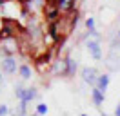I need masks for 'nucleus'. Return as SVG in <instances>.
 <instances>
[{
  "label": "nucleus",
  "instance_id": "nucleus-1",
  "mask_svg": "<svg viewBox=\"0 0 120 116\" xmlns=\"http://www.w3.org/2000/svg\"><path fill=\"white\" fill-rule=\"evenodd\" d=\"M97 76H98V71L95 67H82V80L86 83H89L91 87L97 83Z\"/></svg>",
  "mask_w": 120,
  "mask_h": 116
},
{
  "label": "nucleus",
  "instance_id": "nucleus-2",
  "mask_svg": "<svg viewBox=\"0 0 120 116\" xmlns=\"http://www.w3.org/2000/svg\"><path fill=\"white\" fill-rule=\"evenodd\" d=\"M15 22L9 20V18H4V25H2V29H0V40H6V38H13V35H15V27H11Z\"/></svg>",
  "mask_w": 120,
  "mask_h": 116
},
{
  "label": "nucleus",
  "instance_id": "nucleus-3",
  "mask_svg": "<svg viewBox=\"0 0 120 116\" xmlns=\"http://www.w3.org/2000/svg\"><path fill=\"white\" fill-rule=\"evenodd\" d=\"M55 7L58 11H66V13H71L76 7V0H56L55 2Z\"/></svg>",
  "mask_w": 120,
  "mask_h": 116
},
{
  "label": "nucleus",
  "instance_id": "nucleus-4",
  "mask_svg": "<svg viewBox=\"0 0 120 116\" xmlns=\"http://www.w3.org/2000/svg\"><path fill=\"white\" fill-rule=\"evenodd\" d=\"M2 71L6 72V74H11V72L16 71V60L11 56V54L2 60Z\"/></svg>",
  "mask_w": 120,
  "mask_h": 116
},
{
  "label": "nucleus",
  "instance_id": "nucleus-5",
  "mask_svg": "<svg viewBox=\"0 0 120 116\" xmlns=\"http://www.w3.org/2000/svg\"><path fill=\"white\" fill-rule=\"evenodd\" d=\"M86 45H87V49H89L93 60H102V49H100V44H98L97 40H89Z\"/></svg>",
  "mask_w": 120,
  "mask_h": 116
},
{
  "label": "nucleus",
  "instance_id": "nucleus-6",
  "mask_svg": "<svg viewBox=\"0 0 120 116\" xmlns=\"http://www.w3.org/2000/svg\"><path fill=\"white\" fill-rule=\"evenodd\" d=\"M76 72V62L71 56L64 58V76H73Z\"/></svg>",
  "mask_w": 120,
  "mask_h": 116
},
{
  "label": "nucleus",
  "instance_id": "nucleus-7",
  "mask_svg": "<svg viewBox=\"0 0 120 116\" xmlns=\"http://www.w3.org/2000/svg\"><path fill=\"white\" fill-rule=\"evenodd\" d=\"M109 82H111V76H109L107 72H104V74H98L95 87H98L102 93H105V91H107V87H109Z\"/></svg>",
  "mask_w": 120,
  "mask_h": 116
},
{
  "label": "nucleus",
  "instance_id": "nucleus-8",
  "mask_svg": "<svg viewBox=\"0 0 120 116\" xmlns=\"http://www.w3.org/2000/svg\"><path fill=\"white\" fill-rule=\"evenodd\" d=\"M104 94H105V93H102L98 87L93 85V89H91V96H93V103H95L97 107H100V105L104 103Z\"/></svg>",
  "mask_w": 120,
  "mask_h": 116
},
{
  "label": "nucleus",
  "instance_id": "nucleus-9",
  "mask_svg": "<svg viewBox=\"0 0 120 116\" xmlns=\"http://www.w3.org/2000/svg\"><path fill=\"white\" fill-rule=\"evenodd\" d=\"M38 96V91L35 89V87H26V91H24V102H31V100H35Z\"/></svg>",
  "mask_w": 120,
  "mask_h": 116
},
{
  "label": "nucleus",
  "instance_id": "nucleus-10",
  "mask_svg": "<svg viewBox=\"0 0 120 116\" xmlns=\"http://www.w3.org/2000/svg\"><path fill=\"white\" fill-rule=\"evenodd\" d=\"M49 35H51V38L55 40V42H58L60 35H58V22L56 20H53L51 24H49Z\"/></svg>",
  "mask_w": 120,
  "mask_h": 116
},
{
  "label": "nucleus",
  "instance_id": "nucleus-11",
  "mask_svg": "<svg viewBox=\"0 0 120 116\" xmlns=\"http://www.w3.org/2000/svg\"><path fill=\"white\" fill-rule=\"evenodd\" d=\"M86 27H87V31H89V35L98 36L97 29H95V18H93V16H87V18H86Z\"/></svg>",
  "mask_w": 120,
  "mask_h": 116
},
{
  "label": "nucleus",
  "instance_id": "nucleus-12",
  "mask_svg": "<svg viewBox=\"0 0 120 116\" xmlns=\"http://www.w3.org/2000/svg\"><path fill=\"white\" fill-rule=\"evenodd\" d=\"M18 72H20V76H22L24 80H29L31 78V67L27 64H22L20 67H18Z\"/></svg>",
  "mask_w": 120,
  "mask_h": 116
},
{
  "label": "nucleus",
  "instance_id": "nucleus-13",
  "mask_svg": "<svg viewBox=\"0 0 120 116\" xmlns=\"http://www.w3.org/2000/svg\"><path fill=\"white\" fill-rule=\"evenodd\" d=\"M45 16H47V20H49V22H53V20H58L60 11L56 9V7H53V9H49V11L45 13Z\"/></svg>",
  "mask_w": 120,
  "mask_h": 116
},
{
  "label": "nucleus",
  "instance_id": "nucleus-14",
  "mask_svg": "<svg viewBox=\"0 0 120 116\" xmlns=\"http://www.w3.org/2000/svg\"><path fill=\"white\" fill-rule=\"evenodd\" d=\"M24 91H26V87H22V85H16L15 87V96L18 98V100H22V98H24Z\"/></svg>",
  "mask_w": 120,
  "mask_h": 116
},
{
  "label": "nucleus",
  "instance_id": "nucleus-15",
  "mask_svg": "<svg viewBox=\"0 0 120 116\" xmlns=\"http://www.w3.org/2000/svg\"><path fill=\"white\" fill-rule=\"evenodd\" d=\"M35 111H37V114H45V112H47V105H45V103H38Z\"/></svg>",
  "mask_w": 120,
  "mask_h": 116
},
{
  "label": "nucleus",
  "instance_id": "nucleus-16",
  "mask_svg": "<svg viewBox=\"0 0 120 116\" xmlns=\"http://www.w3.org/2000/svg\"><path fill=\"white\" fill-rule=\"evenodd\" d=\"M27 103H29V102L20 100V112H22V114H26V112H27Z\"/></svg>",
  "mask_w": 120,
  "mask_h": 116
},
{
  "label": "nucleus",
  "instance_id": "nucleus-17",
  "mask_svg": "<svg viewBox=\"0 0 120 116\" xmlns=\"http://www.w3.org/2000/svg\"><path fill=\"white\" fill-rule=\"evenodd\" d=\"M6 112H9V109H8V105H0V114H6Z\"/></svg>",
  "mask_w": 120,
  "mask_h": 116
},
{
  "label": "nucleus",
  "instance_id": "nucleus-18",
  "mask_svg": "<svg viewBox=\"0 0 120 116\" xmlns=\"http://www.w3.org/2000/svg\"><path fill=\"white\" fill-rule=\"evenodd\" d=\"M115 114H116V116H120V103H118V107L115 109Z\"/></svg>",
  "mask_w": 120,
  "mask_h": 116
},
{
  "label": "nucleus",
  "instance_id": "nucleus-19",
  "mask_svg": "<svg viewBox=\"0 0 120 116\" xmlns=\"http://www.w3.org/2000/svg\"><path fill=\"white\" fill-rule=\"evenodd\" d=\"M4 2H6V0H0V6H2V4H4Z\"/></svg>",
  "mask_w": 120,
  "mask_h": 116
},
{
  "label": "nucleus",
  "instance_id": "nucleus-20",
  "mask_svg": "<svg viewBox=\"0 0 120 116\" xmlns=\"http://www.w3.org/2000/svg\"><path fill=\"white\" fill-rule=\"evenodd\" d=\"M0 78H2V72H0Z\"/></svg>",
  "mask_w": 120,
  "mask_h": 116
}]
</instances>
